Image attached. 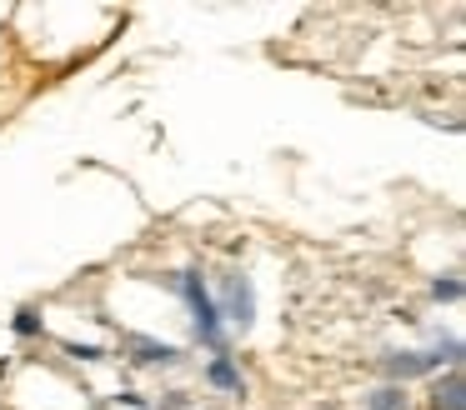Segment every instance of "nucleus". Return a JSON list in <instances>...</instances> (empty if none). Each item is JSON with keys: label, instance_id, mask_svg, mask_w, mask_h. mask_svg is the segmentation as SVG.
<instances>
[{"label": "nucleus", "instance_id": "1", "mask_svg": "<svg viewBox=\"0 0 466 410\" xmlns=\"http://www.w3.org/2000/svg\"><path fill=\"white\" fill-rule=\"evenodd\" d=\"M181 290H186V300H191V310H196V325H201V335L216 340V335H221V325H216V305H211V295L201 290V280H196V275H181Z\"/></svg>", "mask_w": 466, "mask_h": 410}, {"label": "nucleus", "instance_id": "2", "mask_svg": "<svg viewBox=\"0 0 466 410\" xmlns=\"http://www.w3.org/2000/svg\"><path fill=\"white\" fill-rule=\"evenodd\" d=\"M226 310H231L236 325H251V285H246L241 275H231V285H226Z\"/></svg>", "mask_w": 466, "mask_h": 410}, {"label": "nucleus", "instance_id": "3", "mask_svg": "<svg viewBox=\"0 0 466 410\" xmlns=\"http://www.w3.org/2000/svg\"><path fill=\"white\" fill-rule=\"evenodd\" d=\"M436 360H441V350H431V355H391L386 370H391V375H421V370L436 365Z\"/></svg>", "mask_w": 466, "mask_h": 410}, {"label": "nucleus", "instance_id": "4", "mask_svg": "<svg viewBox=\"0 0 466 410\" xmlns=\"http://www.w3.org/2000/svg\"><path fill=\"white\" fill-rule=\"evenodd\" d=\"M436 410H466L461 405V375H456V370L436 385Z\"/></svg>", "mask_w": 466, "mask_h": 410}, {"label": "nucleus", "instance_id": "5", "mask_svg": "<svg viewBox=\"0 0 466 410\" xmlns=\"http://www.w3.org/2000/svg\"><path fill=\"white\" fill-rule=\"evenodd\" d=\"M371 410H406V395H401V390H376Z\"/></svg>", "mask_w": 466, "mask_h": 410}, {"label": "nucleus", "instance_id": "6", "mask_svg": "<svg viewBox=\"0 0 466 410\" xmlns=\"http://www.w3.org/2000/svg\"><path fill=\"white\" fill-rule=\"evenodd\" d=\"M211 380H216V385H241V375H236L231 360H216V365H211Z\"/></svg>", "mask_w": 466, "mask_h": 410}, {"label": "nucleus", "instance_id": "7", "mask_svg": "<svg viewBox=\"0 0 466 410\" xmlns=\"http://www.w3.org/2000/svg\"><path fill=\"white\" fill-rule=\"evenodd\" d=\"M15 330H21V335H35V330H41V320H35V310H21V320H15Z\"/></svg>", "mask_w": 466, "mask_h": 410}, {"label": "nucleus", "instance_id": "8", "mask_svg": "<svg viewBox=\"0 0 466 410\" xmlns=\"http://www.w3.org/2000/svg\"><path fill=\"white\" fill-rule=\"evenodd\" d=\"M436 295H446V300H456V295H461V285H456V280H441V285H436Z\"/></svg>", "mask_w": 466, "mask_h": 410}]
</instances>
